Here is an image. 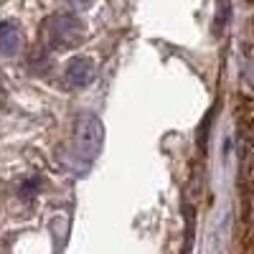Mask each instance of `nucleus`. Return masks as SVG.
<instances>
[{"instance_id": "nucleus-1", "label": "nucleus", "mask_w": 254, "mask_h": 254, "mask_svg": "<svg viewBox=\"0 0 254 254\" xmlns=\"http://www.w3.org/2000/svg\"><path fill=\"white\" fill-rule=\"evenodd\" d=\"M51 41H54V46H66V44H74V38L79 36V23H76V18L71 15H59L51 20Z\"/></svg>"}, {"instance_id": "nucleus-3", "label": "nucleus", "mask_w": 254, "mask_h": 254, "mask_svg": "<svg viewBox=\"0 0 254 254\" xmlns=\"http://www.w3.org/2000/svg\"><path fill=\"white\" fill-rule=\"evenodd\" d=\"M18 46H20V33H18V28H15L13 23H8V20H3V23H0V54L10 56V54L18 51Z\"/></svg>"}, {"instance_id": "nucleus-2", "label": "nucleus", "mask_w": 254, "mask_h": 254, "mask_svg": "<svg viewBox=\"0 0 254 254\" xmlns=\"http://www.w3.org/2000/svg\"><path fill=\"white\" fill-rule=\"evenodd\" d=\"M94 66H92V59H74L66 69V79L74 84V87H84V84L92 81Z\"/></svg>"}]
</instances>
